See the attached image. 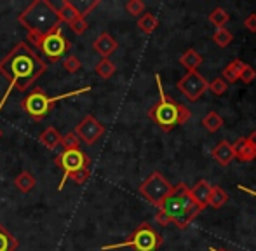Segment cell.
Returning <instances> with one entry per match:
<instances>
[{
  "label": "cell",
  "instance_id": "3957f363",
  "mask_svg": "<svg viewBox=\"0 0 256 251\" xmlns=\"http://www.w3.org/2000/svg\"><path fill=\"white\" fill-rule=\"evenodd\" d=\"M155 80H157V84H158L160 100L148 110V117L162 129V131L169 132L171 129H174L176 126L185 124L186 120L190 119L192 112H190L185 105L176 103L174 100L166 96L164 89H162V84H160V75H155Z\"/></svg>",
  "mask_w": 256,
  "mask_h": 251
},
{
  "label": "cell",
  "instance_id": "7a4b0ae2",
  "mask_svg": "<svg viewBox=\"0 0 256 251\" xmlns=\"http://www.w3.org/2000/svg\"><path fill=\"white\" fill-rule=\"evenodd\" d=\"M158 210L166 214L169 224L176 225L182 230L188 227L196 220L197 214L200 213L197 204L190 197V188L185 184H178L176 187H172L171 194L166 197V200Z\"/></svg>",
  "mask_w": 256,
  "mask_h": 251
},
{
  "label": "cell",
  "instance_id": "f546056e",
  "mask_svg": "<svg viewBox=\"0 0 256 251\" xmlns=\"http://www.w3.org/2000/svg\"><path fill=\"white\" fill-rule=\"evenodd\" d=\"M89 176H91V168H84V170H78V171H75V173H72L70 176H68V180H72L77 185H84L86 182L89 180Z\"/></svg>",
  "mask_w": 256,
  "mask_h": 251
},
{
  "label": "cell",
  "instance_id": "d590c367",
  "mask_svg": "<svg viewBox=\"0 0 256 251\" xmlns=\"http://www.w3.org/2000/svg\"><path fill=\"white\" fill-rule=\"evenodd\" d=\"M42 38H44V35L42 34H35V32H28V35H26V40L30 42V48L32 49H38V46H40V42H42Z\"/></svg>",
  "mask_w": 256,
  "mask_h": 251
},
{
  "label": "cell",
  "instance_id": "60d3db41",
  "mask_svg": "<svg viewBox=\"0 0 256 251\" xmlns=\"http://www.w3.org/2000/svg\"><path fill=\"white\" fill-rule=\"evenodd\" d=\"M0 138H2V129H0Z\"/></svg>",
  "mask_w": 256,
  "mask_h": 251
},
{
  "label": "cell",
  "instance_id": "ac0fdd59",
  "mask_svg": "<svg viewBox=\"0 0 256 251\" xmlns=\"http://www.w3.org/2000/svg\"><path fill=\"white\" fill-rule=\"evenodd\" d=\"M20 248V241L7 230L6 225L0 224V251H16Z\"/></svg>",
  "mask_w": 256,
  "mask_h": 251
},
{
  "label": "cell",
  "instance_id": "b9f144b4",
  "mask_svg": "<svg viewBox=\"0 0 256 251\" xmlns=\"http://www.w3.org/2000/svg\"><path fill=\"white\" fill-rule=\"evenodd\" d=\"M248 192H251V190H248ZM251 194H254V196H256V192H251Z\"/></svg>",
  "mask_w": 256,
  "mask_h": 251
},
{
  "label": "cell",
  "instance_id": "484cf974",
  "mask_svg": "<svg viewBox=\"0 0 256 251\" xmlns=\"http://www.w3.org/2000/svg\"><path fill=\"white\" fill-rule=\"evenodd\" d=\"M232 34H230L226 28H216V32L212 34V42H214L218 48H226V46L232 42Z\"/></svg>",
  "mask_w": 256,
  "mask_h": 251
},
{
  "label": "cell",
  "instance_id": "277c9868",
  "mask_svg": "<svg viewBox=\"0 0 256 251\" xmlns=\"http://www.w3.org/2000/svg\"><path fill=\"white\" fill-rule=\"evenodd\" d=\"M21 26L26 28V32L48 35L54 28L61 26L58 9L49 0H35L30 6H26L18 16Z\"/></svg>",
  "mask_w": 256,
  "mask_h": 251
},
{
  "label": "cell",
  "instance_id": "f35d334b",
  "mask_svg": "<svg viewBox=\"0 0 256 251\" xmlns=\"http://www.w3.org/2000/svg\"><path fill=\"white\" fill-rule=\"evenodd\" d=\"M248 143H251L253 146H256V131H253L250 136H248Z\"/></svg>",
  "mask_w": 256,
  "mask_h": 251
},
{
  "label": "cell",
  "instance_id": "cb8c5ba5",
  "mask_svg": "<svg viewBox=\"0 0 256 251\" xmlns=\"http://www.w3.org/2000/svg\"><path fill=\"white\" fill-rule=\"evenodd\" d=\"M115 70H117V66H115V64L112 63L108 58L102 60V62L96 63V66H94L96 75H98V77H102V78H110L112 75L115 74Z\"/></svg>",
  "mask_w": 256,
  "mask_h": 251
},
{
  "label": "cell",
  "instance_id": "83f0119b",
  "mask_svg": "<svg viewBox=\"0 0 256 251\" xmlns=\"http://www.w3.org/2000/svg\"><path fill=\"white\" fill-rule=\"evenodd\" d=\"M208 89L212 92V94H216V96H222V94H225L226 92V89H228V84H226L223 78H214L212 82H209L208 84Z\"/></svg>",
  "mask_w": 256,
  "mask_h": 251
},
{
  "label": "cell",
  "instance_id": "4dcf8cb0",
  "mask_svg": "<svg viewBox=\"0 0 256 251\" xmlns=\"http://www.w3.org/2000/svg\"><path fill=\"white\" fill-rule=\"evenodd\" d=\"M80 66H82L80 60H78L77 56H74V54L66 56V58L63 60V68L68 72V74H75V72L80 70Z\"/></svg>",
  "mask_w": 256,
  "mask_h": 251
},
{
  "label": "cell",
  "instance_id": "4fadbf2b",
  "mask_svg": "<svg viewBox=\"0 0 256 251\" xmlns=\"http://www.w3.org/2000/svg\"><path fill=\"white\" fill-rule=\"evenodd\" d=\"M211 187L212 185L209 184L208 180H199L192 188H190V197L192 200L197 204L200 211L208 208V200H209V194H211Z\"/></svg>",
  "mask_w": 256,
  "mask_h": 251
},
{
  "label": "cell",
  "instance_id": "74e56055",
  "mask_svg": "<svg viewBox=\"0 0 256 251\" xmlns=\"http://www.w3.org/2000/svg\"><path fill=\"white\" fill-rule=\"evenodd\" d=\"M246 145H248V138H239V140H237V142H236V143H234V145H232V150H234V154H236V156H237V154H239L240 150H242V148H244V146H246Z\"/></svg>",
  "mask_w": 256,
  "mask_h": 251
},
{
  "label": "cell",
  "instance_id": "7402d4cb",
  "mask_svg": "<svg viewBox=\"0 0 256 251\" xmlns=\"http://www.w3.org/2000/svg\"><path fill=\"white\" fill-rule=\"evenodd\" d=\"M158 26V20L154 16L152 12H145L142 18L138 20V28L143 32L145 35H150L155 32V28Z\"/></svg>",
  "mask_w": 256,
  "mask_h": 251
},
{
  "label": "cell",
  "instance_id": "ba28073f",
  "mask_svg": "<svg viewBox=\"0 0 256 251\" xmlns=\"http://www.w3.org/2000/svg\"><path fill=\"white\" fill-rule=\"evenodd\" d=\"M72 49V42L63 35V26H58L44 35L38 51L46 56L49 63H58Z\"/></svg>",
  "mask_w": 256,
  "mask_h": 251
},
{
  "label": "cell",
  "instance_id": "f1b7e54d",
  "mask_svg": "<svg viewBox=\"0 0 256 251\" xmlns=\"http://www.w3.org/2000/svg\"><path fill=\"white\" fill-rule=\"evenodd\" d=\"M236 159L242 160V162H251V160H254L256 159V146H253L251 143H248V145L237 154Z\"/></svg>",
  "mask_w": 256,
  "mask_h": 251
},
{
  "label": "cell",
  "instance_id": "9a60e30c",
  "mask_svg": "<svg viewBox=\"0 0 256 251\" xmlns=\"http://www.w3.org/2000/svg\"><path fill=\"white\" fill-rule=\"evenodd\" d=\"M61 136H63V134H61V132L58 131L56 128L49 126V128H46L44 131L40 132L38 140H40V143L48 150H54V148H58V145L61 143Z\"/></svg>",
  "mask_w": 256,
  "mask_h": 251
},
{
  "label": "cell",
  "instance_id": "e575fe53",
  "mask_svg": "<svg viewBox=\"0 0 256 251\" xmlns=\"http://www.w3.org/2000/svg\"><path fill=\"white\" fill-rule=\"evenodd\" d=\"M70 28H72V32H74L75 35H82L86 30H88V21H86V18L78 16L77 20H74L70 23Z\"/></svg>",
  "mask_w": 256,
  "mask_h": 251
},
{
  "label": "cell",
  "instance_id": "d4e9b609",
  "mask_svg": "<svg viewBox=\"0 0 256 251\" xmlns=\"http://www.w3.org/2000/svg\"><path fill=\"white\" fill-rule=\"evenodd\" d=\"M228 20H230L228 12H226L225 9H222V7H216V9L209 14V23H211L212 26H216V28H223Z\"/></svg>",
  "mask_w": 256,
  "mask_h": 251
},
{
  "label": "cell",
  "instance_id": "8d00e7d4",
  "mask_svg": "<svg viewBox=\"0 0 256 251\" xmlns=\"http://www.w3.org/2000/svg\"><path fill=\"white\" fill-rule=\"evenodd\" d=\"M244 26L248 28L250 32H256V14H250V16L244 20Z\"/></svg>",
  "mask_w": 256,
  "mask_h": 251
},
{
  "label": "cell",
  "instance_id": "7c38bea8",
  "mask_svg": "<svg viewBox=\"0 0 256 251\" xmlns=\"http://www.w3.org/2000/svg\"><path fill=\"white\" fill-rule=\"evenodd\" d=\"M117 48H118V42L115 40V38L112 37L108 32H103V34H100L98 37H96V40L92 42V49H94V51L98 52V54L102 56L103 60L114 54V52L117 51Z\"/></svg>",
  "mask_w": 256,
  "mask_h": 251
},
{
  "label": "cell",
  "instance_id": "8fae6325",
  "mask_svg": "<svg viewBox=\"0 0 256 251\" xmlns=\"http://www.w3.org/2000/svg\"><path fill=\"white\" fill-rule=\"evenodd\" d=\"M74 132L78 136L80 142H84L86 145L91 146L104 134V126L94 116H86L80 122L75 126Z\"/></svg>",
  "mask_w": 256,
  "mask_h": 251
},
{
  "label": "cell",
  "instance_id": "1f68e13d",
  "mask_svg": "<svg viewBox=\"0 0 256 251\" xmlns=\"http://www.w3.org/2000/svg\"><path fill=\"white\" fill-rule=\"evenodd\" d=\"M126 10H128L131 16H142L145 12V4L142 0H129L126 4Z\"/></svg>",
  "mask_w": 256,
  "mask_h": 251
},
{
  "label": "cell",
  "instance_id": "44dd1931",
  "mask_svg": "<svg viewBox=\"0 0 256 251\" xmlns=\"http://www.w3.org/2000/svg\"><path fill=\"white\" fill-rule=\"evenodd\" d=\"M180 63H182L188 72H194V70H197V66H199L200 63H202V56H200L196 49H186V51L183 52L182 58H180Z\"/></svg>",
  "mask_w": 256,
  "mask_h": 251
},
{
  "label": "cell",
  "instance_id": "2e32d148",
  "mask_svg": "<svg viewBox=\"0 0 256 251\" xmlns=\"http://www.w3.org/2000/svg\"><path fill=\"white\" fill-rule=\"evenodd\" d=\"M35 185H37V178L32 173H28V171H21V173L14 178V187L23 194H28L30 190H34Z\"/></svg>",
  "mask_w": 256,
  "mask_h": 251
},
{
  "label": "cell",
  "instance_id": "603a6c76",
  "mask_svg": "<svg viewBox=\"0 0 256 251\" xmlns=\"http://www.w3.org/2000/svg\"><path fill=\"white\" fill-rule=\"evenodd\" d=\"M202 126L209 132H216L218 129L223 128V117L216 112H209L202 119Z\"/></svg>",
  "mask_w": 256,
  "mask_h": 251
},
{
  "label": "cell",
  "instance_id": "9c48e42d",
  "mask_svg": "<svg viewBox=\"0 0 256 251\" xmlns=\"http://www.w3.org/2000/svg\"><path fill=\"white\" fill-rule=\"evenodd\" d=\"M172 185L166 180V176L158 171H154L142 185H140V194L148 200L152 206L160 208L162 202L166 200V197L171 194Z\"/></svg>",
  "mask_w": 256,
  "mask_h": 251
},
{
  "label": "cell",
  "instance_id": "836d02e7",
  "mask_svg": "<svg viewBox=\"0 0 256 251\" xmlns=\"http://www.w3.org/2000/svg\"><path fill=\"white\" fill-rule=\"evenodd\" d=\"M254 78H256V70L251 64H244L242 72H240V75H239V80H242L244 84H251Z\"/></svg>",
  "mask_w": 256,
  "mask_h": 251
},
{
  "label": "cell",
  "instance_id": "5b68a950",
  "mask_svg": "<svg viewBox=\"0 0 256 251\" xmlns=\"http://www.w3.org/2000/svg\"><path fill=\"white\" fill-rule=\"evenodd\" d=\"M89 91H91V88L88 86V88L75 89V91H72V92H63V94H58V96H48L44 92V89L34 88L30 91V94L24 96V98L21 100L20 106L32 120L40 122V120H44L46 117L52 112V108H54L56 103L63 102V100H66V98H74V96L86 94V92H89Z\"/></svg>",
  "mask_w": 256,
  "mask_h": 251
},
{
  "label": "cell",
  "instance_id": "d6a6232c",
  "mask_svg": "<svg viewBox=\"0 0 256 251\" xmlns=\"http://www.w3.org/2000/svg\"><path fill=\"white\" fill-rule=\"evenodd\" d=\"M74 6L77 7L78 14H80L82 18H86L91 10H94L96 7L100 6V0H92V2H78V4L74 2Z\"/></svg>",
  "mask_w": 256,
  "mask_h": 251
},
{
  "label": "cell",
  "instance_id": "8992f818",
  "mask_svg": "<svg viewBox=\"0 0 256 251\" xmlns=\"http://www.w3.org/2000/svg\"><path fill=\"white\" fill-rule=\"evenodd\" d=\"M162 246V238L157 230L148 224L143 222L134 228L131 236L126 241L118 242V244H106L102 246V251L118 250V248H132L134 251H157Z\"/></svg>",
  "mask_w": 256,
  "mask_h": 251
},
{
  "label": "cell",
  "instance_id": "30bf717a",
  "mask_svg": "<svg viewBox=\"0 0 256 251\" xmlns=\"http://www.w3.org/2000/svg\"><path fill=\"white\" fill-rule=\"evenodd\" d=\"M208 84L209 82L206 80L202 75L197 70H194V72H186L185 77L180 78L178 89L190 100V102H197V100L208 91Z\"/></svg>",
  "mask_w": 256,
  "mask_h": 251
},
{
  "label": "cell",
  "instance_id": "e0dca14e",
  "mask_svg": "<svg viewBox=\"0 0 256 251\" xmlns=\"http://www.w3.org/2000/svg\"><path fill=\"white\" fill-rule=\"evenodd\" d=\"M58 16H60V21L61 24L63 23H68L70 24L74 20H77L80 14H78L77 7L74 6V2H70V0H63L60 6V9H58Z\"/></svg>",
  "mask_w": 256,
  "mask_h": 251
},
{
  "label": "cell",
  "instance_id": "ffe728a7",
  "mask_svg": "<svg viewBox=\"0 0 256 251\" xmlns=\"http://www.w3.org/2000/svg\"><path fill=\"white\" fill-rule=\"evenodd\" d=\"M228 200V194L225 192L220 185H212L211 187V194H209V200L208 206L214 208V210H220L222 206H225V202Z\"/></svg>",
  "mask_w": 256,
  "mask_h": 251
},
{
  "label": "cell",
  "instance_id": "d6986e66",
  "mask_svg": "<svg viewBox=\"0 0 256 251\" xmlns=\"http://www.w3.org/2000/svg\"><path fill=\"white\" fill-rule=\"evenodd\" d=\"M244 64L240 60H234L232 63H228L225 66V70H223V80L226 82V84H234L236 80H239V75L240 72H242Z\"/></svg>",
  "mask_w": 256,
  "mask_h": 251
},
{
  "label": "cell",
  "instance_id": "4316f807",
  "mask_svg": "<svg viewBox=\"0 0 256 251\" xmlns=\"http://www.w3.org/2000/svg\"><path fill=\"white\" fill-rule=\"evenodd\" d=\"M61 146H63L64 150H78L80 148V140H78V136L75 134L74 131H68L66 134L61 136Z\"/></svg>",
  "mask_w": 256,
  "mask_h": 251
},
{
  "label": "cell",
  "instance_id": "6da1fadb",
  "mask_svg": "<svg viewBox=\"0 0 256 251\" xmlns=\"http://www.w3.org/2000/svg\"><path fill=\"white\" fill-rule=\"evenodd\" d=\"M48 72V63L37 54L35 49H32L26 42H21L16 48H12L2 60H0V74L9 80L6 94L0 102V110L9 100L10 92L16 89L24 92L30 89V86L37 80L40 75Z\"/></svg>",
  "mask_w": 256,
  "mask_h": 251
},
{
  "label": "cell",
  "instance_id": "ab89813d",
  "mask_svg": "<svg viewBox=\"0 0 256 251\" xmlns=\"http://www.w3.org/2000/svg\"><path fill=\"white\" fill-rule=\"evenodd\" d=\"M209 251H226V250H216V248H211Z\"/></svg>",
  "mask_w": 256,
  "mask_h": 251
},
{
  "label": "cell",
  "instance_id": "5bb4252c",
  "mask_svg": "<svg viewBox=\"0 0 256 251\" xmlns=\"http://www.w3.org/2000/svg\"><path fill=\"white\" fill-rule=\"evenodd\" d=\"M212 159L216 160L222 166H228L234 159H236V154L232 150V145L228 142H220L218 145L212 148Z\"/></svg>",
  "mask_w": 256,
  "mask_h": 251
},
{
  "label": "cell",
  "instance_id": "52a82bcc",
  "mask_svg": "<svg viewBox=\"0 0 256 251\" xmlns=\"http://www.w3.org/2000/svg\"><path fill=\"white\" fill-rule=\"evenodd\" d=\"M54 164L63 171V176H61V182H60V185H58V190H63L64 184L68 182V176H70L72 173L91 166V157L82 152L80 148L63 150V152L54 157Z\"/></svg>",
  "mask_w": 256,
  "mask_h": 251
}]
</instances>
